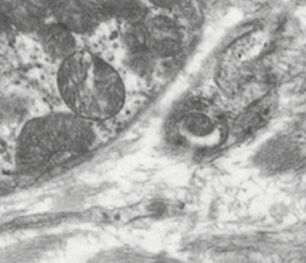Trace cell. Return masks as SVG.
Wrapping results in <instances>:
<instances>
[{"label":"cell","instance_id":"2","mask_svg":"<svg viewBox=\"0 0 306 263\" xmlns=\"http://www.w3.org/2000/svg\"><path fill=\"white\" fill-rule=\"evenodd\" d=\"M91 122L73 113H53L27 122L18 136L17 166L34 172L54 160L90 149L95 141Z\"/></svg>","mask_w":306,"mask_h":263},{"label":"cell","instance_id":"5","mask_svg":"<svg viewBox=\"0 0 306 263\" xmlns=\"http://www.w3.org/2000/svg\"><path fill=\"white\" fill-rule=\"evenodd\" d=\"M0 11L24 32H36L49 16L47 0H0Z\"/></svg>","mask_w":306,"mask_h":263},{"label":"cell","instance_id":"1","mask_svg":"<svg viewBox=\"0 0 306 263\" xmlns=\"http://www.w3.org/2000/svg\"><path fill=\"white\" fill-rule=\"evenodd\" d=\"M57 85L71 113L91 124L113 118L126 99L120 73L103 58L88 50H76L62 60Z\"/></svg>","mask_w":306,"mask_h":263},{"label":"cell","instance_id":"6","mask_svg":"<svg viewBox=\"0 0 306 263\" xmlns=\"http://www.w3.org/2000/svg\"><path fill=\"white\" fill-rule=\"evenodd\" d=\"M36 32L42 48L50 58L63 60L78 50L75 34L58 22L44 24Z\"/></svg>","mask_w":306,"mask_h":263},{"label":"cell","instance_id":"7","mask_svg":"<svg viewBox=\"0 0 306 263\" xmlns=\"http://www.w3.org/2000/svg\"><path fill=\"white\" fill-rule=\"evenodd\" d=\"M104 16L134 24L148 14L145 0H103Z\"/></svg>","mask_w":306,"mask_h":263},{"label":"cell","instance_id":"3","mask_svg":"<svg viewBox=\"0 0 306 263\" xmlns=\"http://www.w3.org/2000/svg\"><path fill=\"white\" fill-rule=\"evenodd\" d=\"M127 45L134 55L145 59L173 58L183 48V35L179 26L167 16H145L130 24Z\"/></svg>","mask_w":306,"mask_h":263},{"label":"cell","instance_id":"8","mask_svg":"<svg viewBox=\"0 0 306 263\" xmlns=\"http://www.w3.org/2000/svg\"><path fill=\"white\" fill-rule=\"evenodd\" d=\"M12 31H13V25L7 18L6 14L0 11V42L8 39L12 35Z\"/></svg>","mask_w":306,"mask_h":263},{"label":"cell","instance_id":"9","mask_svg":"<svg viewBox=\"0 0 306 263\" xmlns=\"http://www.w3.org/2000/svg\"><path fill=\"white\" fill-rule=\"evenodd\" d=\"M148 4L160 9H173L182 6L187 0H145Z\"/></svg>","mask_w":306,"mask_h":263},{"label":"cell","instance_id":"4","mask_svg":"<svg viewBox=\"0 0 306 263\" xmlns=\"http://www.w3.org/2000/svg\"><path fill=\"white\" fill-rule=\"evenodd\" d=\"M49 14L73 34H86L104 16L103 0H47Z\"/></svg>","mask_w":306,"mask_h":263}]
</instances>
